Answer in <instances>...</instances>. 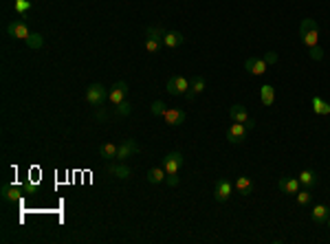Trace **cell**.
<instances>
[{
	"label": "cell",
	"mask_w": 330,
	"mask_h": 244,
	"mask_svg": "<svg viewBox=\"0 0 330 244\" xmlns=\"http://www.w3.org/2000/svg\"><path fill=\"white\" fill-rule=\"evenodd\" d=\"M247 139V125L245 123H233L227 128V141L229 143H233V145H238V143H242V141Z\"/></svg>",
	"instance_id": "9c48e42d"
},
{
	"label": "cell",
	"mask_w": 330,
	"mask_h": 244,
	"mask_svg": "<svg viewBox=\"0 0 330 244\" xmlns=\"http://www.w3.org/2000/svg\"><path fill=\"white\" fill-rule=\"evenodd\" d=\"M115 110H117V115H119V117H128V115H130V110H132V106H130V101H128V99H124L121 104H117V106H115Z\"/></svg>",
	"instance_id": "f1b7e54d"
},
{
	"label": "cell",
	"mask_w": 330,
	"mask_h": 244,
	"mask_svg": "<svg viewBox=\"0 0 330 244\" xmlns=\"http://www.w3.org/2000/svg\"><path fill=\"white\" fill-rule=\"evenodd\" d=\"M299 183H302V187H306V189H313L315 185H317V172L315 170H304L302 174L297 176Z\"/></svg>",
	"instance_id": "ffe728a7"
},
{
	"label": "cell",
	"mask_w": 330,
	"mask_h": 244,
	"mask_svg": "<svg viewBox=\"0 0 330 244\" xmlns=\"http://www.w3.org/2000/svg\"><path fill=\"white\" fill-rule=\"evenodd\" d=\"M313 110H315V115L326 117V115H330V104L322 97H313Z\"/></svg>",
	"instance_id": "603a6c76"
},
{
	"label": "cell",
	"mask_w": 330,
	"mask_h": 244,
	"mask_svg": "<svg viewBox=\"0 0 330 244\" xmlns=\"http://www.w3.org/2000/svg\"><path fill=\"white\" fill-rule=\"evenodd\" d=\"M163 119H165L167 125H181V123H185L187 113L183 108H167L165 115H163Z\"/></svg>",
	"instance_id": "30bf717a"
},
{
	"label": "cell",
	"mask_w": 330,
	"mask_h": 244,
	"mask_svg": "<svg viewBox=\"0 0 330 244\" xmlns=\"http://www.w3.org/2000/svg\"><path fill=\"white\" fill-rule=\"evenodd\" d=\"M326 225H328V229H330V216H328V220H326Z\"/></svg>",
	"instance_id": "8d00e7d4"
},
{
	"label": "cell",
	"mask_w": 330,
	"mask_h": 244,
	"mask_svg": "<svg viewBox=\"0 0 330 244\" xmlns=\"http://www.w3.org/2000/svg\"><path fill=\"white\" fill-rule=\"evenodd\" d=\"M165 176H167V172L163 170V165L148 170V183H152V185H159V183H163Z\"/></svg>",
	"instance_id": "7402d4cb"
},
{
	"label": "cell",
	"mask_w": 330,
	"mask_h": 244,
	"mask_svg": "<svg viewBox=\"0 0 330 244\" xmlns=\"http://www.w3.org/2000/svg\"><path fill=\"white\" fill-rule=\"evenodd\" d=\"M24 196V189L22 187H16V185H4L2 187V200L13 205V202H20Z\"/></svg>",
	"instance_id": "8fae6325"
},
{
	"label": "cell",
	"mask_w": 330,
	"mask_h": 244,
	"mask_svg": "<svg viewBox=\"0 0 330 244\" xmlns=\"http://www.w3.org/2000/svg\"><path fill=\"white\" fill-rule=\"evenodd\" d=\"M245 125H247V130H251V128H256V121H253V119H249Z\"/></svg>",
	"instance_id": "e575fe53"
},
{
	"label": "cell",
	"mask_w": 330,
	"mask_h": 244,
	"mask_svg": "<svg viewBox=\"0 0 330 244\" xmlns=\"http://www.w3.org/2000/svg\"><path fill=\"white\" fill-rule=\"evenodd\" d=\"M97 119H106V110H104V108L97 110Z\"/></svg>",
	"instance_id": "d590c367"
},
{
	"label": "cell",
	"mask_w": 330,
	"mask_h": 244,
	"mask_svg": "<svg viewBox=\"0 0 330 244\" xmlns=\"http://www.w3.org/2000/svg\"><path fill=\"white\" fill-rule=\"evenodd\" d=\"M106 97H108V90L101 84H90L88 88H86V101H88L90 106H101Z\"/></svg>",
	"instance_id": "7a4b0ae2"
},
{
	"label": "cell",
	"mask_w": 330,
	"mask_h": 244,
	"mask_svg": "<svg viewBox=\"0 0 330 244\" xmlns=\"http://www.w3.org/2000/svg\"><path fill=\"white\" fill-rule=\"evenodd\" d=\"M13 7H16V13L22 16V13H27L29 9H31V2H29V0H16V4H13Z\"/></svg>",
	"instance_id": "4dcf8cb0"
},
{
	"label": "cell",
	"mask_w": 330,
	"mask_h": 244,
	"mask_svg": "<svg viewBox=\"0 0 330 244\" xmlns=\"http://www.w3.org/2000/svg\"><path fill=\"white\" fill-rule=\"evenodd\" d=\"M185 42V35L181 31H165V38H163V47L167 49H176Z\"/></svg>",
	"instance_id": "ac0fdd59"
},
{
	"label": "cell",
	"mask_w": 330,
	"mask_h": 244,
	"mask_svg": "<svg viewBox=\"0 0 330 244\" xmlns=\"http://www.w3.org/2000/svg\"><path fill=\"white\" fill-rule=\"evenodd\" d=\"M161 47H163L161 40H152V38L145 40V51H148V53H159Z\"/></svg>",
	"instance_id": "83f0119b"
},
{
	"label": "cell",
	"mask_w": 330,
	"mask_h": 244,
	"mask_svg": "<svg viewBox=\"0 0 330 244\" xmlns=\"http://www.w3.org/2000/svg\"><path fill=\"white\" fill-rule=\"evenodd\" d=\"M106 172H108L110 176H115V179H121V181H126V179H130V176H132V170L126 165V163H121V161L108 165V170H106Z\"/></svg>",
	"instance_id": "7c38bea8"
},
{
	"label": "cell",
	"mask_w": 330,
	"mask_h": 244,
	"mask_svg": "<svg viewBox=\"0 0 330 244\" xmlns=\"http://www.w3.org/2000/svg\"><path fill=\"white\" fill-rule=\"evenodd\" d=\"M183 163H185V156L181 154V152H170V154L163 159V170L167 174H179Z\"/></svg>",
	"instance_id": "277c9868"
},
{
	"label": "cell",
	"mask_w": 330,
	"mask_h": 244,
	"mask_svg": "<svg viewBox=\"0 0 330 244\" xmlns=\"http://www.w3.org/2000/svg\"><path fill=\"white\" fill-rule=\"evenodd\" d=\"M139 152H141V147H139V143H136V141L126 139V141H121V143H119V150H117V159L124 163L126 159H130V156L139 154Z\"/></svg>",
	"instance_id": "8992f818"
},
{
	"label": "cell",
	"mask_w": 330,
	"mask_h": 244,
	"mask_svg": "<svg viewBox=\"0 0 330 244\" xmlns=\"http://www.w3.org/2000/svg\"><path fill=\"white\" fill-rule=\"evenodd\" d=\"M328 216H330V207L328 205H322V202H319V205H315L313 211H311V218H313L315 225H326Z\"/></svg>",
	"instance_id": "9a60e30c"
},
{
	"label": "cell",
	"mask_w": 330,
	"mask_h": 244,
	"mask_svg": "<svg viewBox=\"0 0 330 244\" xmlns=\"http://www.w3.org/2000/svg\"><path fill=\"white\" fill-rule=\"evenodd\" d=\"M24 42H27V47H29V49H33V51H38V49H42V47H44V38H42L40 33H31L27 40H24Z\"/></svg>",
	"instance_id": "d4e9b609"
},
{
	"label": "cell",
	"mask_w": 330,
	"mask_h": 244,
	"mask_svg": "<svg viewBox=\"0 0 330 244\" xmlns=\"http://www.w3.org/2000/svg\"><path fill=\"white\" fill-rule=\"evenodd\" d=\"M167 95H185L190 90V79L183 77V75H174V77L167 79Z\"/></svg>",
	"instance_id": "3957f363"
},
{
	"label": "cell",
	"mask_w": 330,
	"mask_h": 244,
	"mask_svg": "<svg viewBox=\"0 0 330 244\" xmlns=\"http://www.w3.org/2000/svg\"><path fill=\"white\" fill-rule=\"evenodd\" d=\"M126 97H128V84H126V81H115L113 88L108 90V101L113 106H117V104H121Z\"/></svg>",
	"instance_id": "ba28073f"
},
{
	"label": "cell",
	"mask_w": 330,
	"mask_h": 244,
	"mask_svg": "<svg viewBox=\"0 0 330 244\" xmlns=\"http://www.w3.org/2000/svg\"><path fill=\"white\" fill-rule=\"evenodd\" d=\"M165 183L170 187H176V185H179V176H176V174H167L165 176Z\"/></svg>",
	"instance_id": "836d02e7"
},
{
	"label": "cell",
	"mask_w": 330,
	"mask_h": 244,
	"mask_svg": "<svg viewBox=\"0 0 330 244\" xmlns=\"http://www.w3.org/2000/svg\"><path fill=\"white\" fill-rule=\"evenodd\" d=\"M260 99L264 106H273V101H275V88L271 84H264L260 88Z\"/></svg>",
	"instance_id": "44dd1931"
},
{
	"label": "cell",
	"mask_w": 330,
	"mask_h": 244,
	"mask_svg": "<svg viewBox=\"0 0 330 244\" xmlns=\"http://www.w3.org/2000/svg\"><path fill=\"white\" fill-rule=\"evenodd\" d=\"M229 117H231V121H236V123H247V121L251 119V117H249V110L242 104H233L231 110H229Z\"/></svg>",
	"instance_id": "e0dca14e"
},
{
	"label": "cell",
	"mask_w": 330,
	"mask_h": 244,
	"mask_svg": "<svg viewBox=\"0 0 330 244\" xmlns=\"http://www.w3.org/2000/svg\"><path fill=\"white\" fill-rule=\"evenodd\" d=\"M311 198H313V194H311V189H306V187L299 189L295 194V200H297L299 207H308V205H311Z\"/></svg>",
	"instance_id": "484cf974"
},
{
	"label": "cell",
	"mask_w": 330,
	"mask_h": 244,
	"mask_svg": "<svg viewBox=\"0 0 330 244\" xmlns=\"http://www.w3.org/2000/svg\"><path fill=\"white\" fill-rule=\"evenodd\" d=\"M7 33L11 35V38L16 40H27L31 31H29V24L24 22V20H13V22L7 24Z\"/></svg>",
	"instance_id": "52a82bcc"
},
{
	"label": "cell",
	"mask_w": 330,
	"mask_h": 244,
	"mask_svg": "<svg viewBox=\"0 0 330 244\" xmlns=\"http://www.w3.org/2000/svg\"><path fill=\"white\" fill-rule=\"evenodd\" d=\"M165 110H167V106H165L161 99H159V101H154V104L150 106V113H152V115H161V117H163V115H165Z\"/></svg>",
	"instance_id": "f546056e"
},
{
	"label": "cell",
	"mask_w": 330,
	"mask_h": 244,
	"mask_svg": "<svg viewBox=\"0 0 330 244\" xmlns=\"http://www.w3.org/2000/svg\"><path fill=\"white\" fill-rule=\"evenodd\" d=\"M117 150H119V145L104 143L99 147V154H101V159H117Z\"/></svg>",
	"instance_id": "cb8c5ba5"
},
{
	"label": "cell",
	"mask_w": 330,
	"mask_h": 244,
	"mask_svg": "<svg viewBox=\"0 0 330 244\" xmlns=\"http://www.w3.org/2000/svg\"><path fill=\"white\" fill-rule=\"evenodd\" d=\"M277 187H280V191H284V194L295 196L297 191H299V187H302V183H299V179H291V176H284V179H280V183H277Z\"/></svg>",
	"instance_id": "4fadbf2b"
},
{
	"label": "cell",
	"mask_w": 330,
	"mask_h": 244,
	"mask_svg": "<svg viewBox=\"0 0 330 244\" xmlns=\"http://www.w3.org/2000/svg\"><path fill=\"white\" fill-rule=\"evenodd\" d=\"M202 90H205V77H200V75H196V77L190 81V90H187V93H185L187 101L196 99V95H200Z\"/></svg>",
	"instance_id": "2e32d148"
},
{
	"label": "cell",
	"mask_w": 330,
	"mask_h": 244,
	"mask_svg": "<svg viewBox=\"0 0 330 244\" xmlns=\"http://www.w3.org/2000/svg\"><path fill=\"white\" fill-rule=\"evenodd\" d=\"M233 194V183L227 181V179H220L216 181V187H214V198L218 202H227Z\"/></svg>",
	"instance_id": "5b68a950"
},
{
	"label": "cell",
	"mask_w": 330,
	"mask_h": 244,
	"mask_svg": "<svg viewBox=\"0 0 330 244\" xmlns=\"http://www.w3.org/2000/svg\"><path fill=\"white\" fill-rule=\"evenodd\" d=\"M308 51H311V58H313V60H317V62L324 58V51L319 49V44H317V47H313V49H308Z\"/></svg>",
	"instance_id": "d6a6232c"
},
{
	"label": "cell",
	"mask_w": 330,
	"mask_h": 244,
	"mask_svg": "<svg viewBox=\"0 0 330 244\" xmlns=\"http://www.w3.org/2000/svg\"><path fill=\"white\" fill-rule=\"evenodd\" d=\"M262 58H264V62H266L268 66H271V64H277V53H275V51H266Z\"/></svg>",
	"instance_id": "1f68e13d"
},
{
	"label": "cell",
	"mask_w": 330,
	"mask_h": 244,
	"mask_svg": "<svg viewBox=\"0 0 330 244\" xmlns=\"http://www.w3.org/2000/svg\"><path fill=\"white\" fill-rule=\"evenodd\" d=\"M299 38H302V42L306 44L308 49L317 47V40H319V24L315 22L313 18H306L302 24H299Z\"/></svg>",
	"instance_id": "6da1fadb"
},
{
	"label": "cell",
	"mask_w": 330,
	"mask_h": 244,
	"mask_svg": "<svg viewBox=\"0 0 330 244\" xmlns=\"http://www.w3.org/2000/svg\"><path fill=\"white\" fill-rule=\"evenodd\" d=\"M233 189H238L242 196H249L253 191V181L249 176H238L236 183H233Z\"/></svg>",
	"instance_id": "d6986e66"
},
{
	"label": "cell",
	"mask_w": 330,
	"mask_h": 244,
	"mask_svg": "<svg viewBox=\"0 0 330 244\" xmlns=\"http://www.w3.org/2000/svg\"><path fill=\"white\" fill-rule=\"evenodd\" d=\"M266 62H264V58H249L245 62V68L249 70L251 75H264L266 73Z\"/></svg>",
	"instance_id": "5bb4252c"
},
{
	"label": "cell",
	"mask_w": 330,
	"mask_h": 244,
	"mask_svg": "<svg viewBox=\"0 0 330 244\" xmlns=\"http://www.w3.org/2000/svg\"><path fill=\"white\" fill-rule=\"evenodd\" d=\"M145 33H148V38L161 40V42H163V38H165V29L159 27V24H154V27H148V29H145Z\"/></svg>",
	"instance_id": "4316f807"
}]
</instances>
